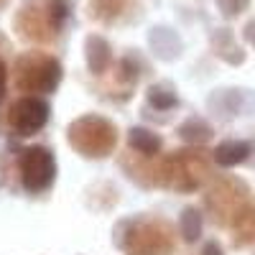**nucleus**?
<instances>
[{
    "mask_svg": "<svg viewBox=\"0 0 255 255\" xmlns=\"http://www.w3.org/2000/svg\"><path fill=\"white\" fill-rule=\"evenodd\" d=\"M153 181L176 191H191L202 186L212 174V158L207 151H179L158 163Z\"/></svg>",
    "mask_w": 255,
    "mask_h": 255,
    "instance_id": "nucleus-1",
    "label": "nucleus"
},
{
    "mask_svg": "<svg viewBox=\"0 0 255 255\" xmlns=\"http://www.w3.org/2000/svg\"><path fill=\"white\" fill-rule=\"evenodd\" d=\"M69 143L82 156L105 158L118 143V130L110 120L100 115H84L69 125Z\"/></svg>",
    "mask_w": 255,
    "mask_h": 255,
    "instance_id": "nucleus-2",
    "label": "nucleus"
},
{
    "mask_svg": "<svg viewBox=\"0 0 255 255\" xmlns=\"http://www.w3.org/2000/svg\"><path fill=\"white\" fill-rule=\"evenodd\" d=\"M13 79L23 92H51L61 79V67L54 56L28 51L15 61Z\"/></svg>",
    "mask_w": 255,
    "mask_h": 255,
    "instance_id": "nucleus-3",
    "label": "nucleus"
},
{
    "mask_svg": "<svg viewBox=\"0 0 255 255\" xmlns=\"http://www.w3.org/2000/svg\"><path fill=\"white\" fill-rule=\"evenodd\" d=\"M248 199H250V191L240 179H225L215 184V189L207 194V207L220 225L232 227V222L243 215V209L250 207Z\"/></svg>",
    "mask_w": 255,
    "mask_h": 255,
    "instance_id": "nucleus-4",
    "label": "nucleus"
},
{
    "mask_svg": "<svg viewBox=\"0 0 255 255\" xmlns=\"http://www.w3.org/2000/svg\"><path fill=\"white\" fill-rule=\"evenodd\" d=\"M128 255H168L174 250V235L163 222H138L125 238Z\"/></svg>",
    "mask_w": 255,
    "mask_h": 255,
    "instance_id": "nucleus-5",
    "label": "nucleus"
},
{
    "mask_svg": "<svg viewBox=\"0 0 255 255\" xmlns=\"http://www.w3.org/2000/svg\"><path fill=\"white\" fill-rule=\"evenodd\" d=\"M56 163L46 148H28L20 158V179L28 191H44L54 181Z\"/></svg>",
    "mask_w": 255,
    "mask_h": 255,
    "instance_id": "nucleus-6",
    "label": "nucleus"
},
{
    "mask_svg": "<svg viewBox=\"0 0 255 255\" xmlns=\"http://www.w3.org/2000/svg\"><path fill=\"white\" fill-rule=\"evenodd\" d=\"M46 120H49V105L33 95L18 100L8 113V125L18 135H28V133L41 130L46 125Z\"/></svg>",
    "mask_w": 255,
    "mask_h": 255,
    "instance_id": "nucleus-7",
    "label": "nucleus"
},
{
    "mask_svg": "<svg viewBox=\"0 0 255 255\" xmlns=\"http://www.w3.org/2000/svg\"><path fill=\"white\" fill-rule=\"evenodd\" d=\"M18 31L26 41H49L56 33V20L51 15V8L41 10L38 5H26L18 13Z\"/></svg>",
    "mask_w": 255,
    "mask_h": 255,
    "instance_id": "nucleus-8",
    "label": "nucleus"
},
{
    "mask_svg": "<svg viewBox=\"0 0 255 255\" xmlns=\"http://www.w3.org/2000/svg\"><path fill=\"white\" fill-rule=\"evenodd\" d=\"M250 156V145L243 143V140H225L217 145V151H215V161L220 166H238L243 163L245 158Z\"/></svg>",
    "mask_w": 255,
    "mask_h": 255,
    "instance_id": "nucleus-9",
    "label": "nucleus"
},
{
    "mask_svg": "<svg viewBox=\"0 0 255 255\" xmlns=\"http://www.w3.org/2000/svg\"><path fill=\"white\" fill-rule=\"evenodd\" d=\"M232 230H235V243L238 245L255 243V207H245L243 215L232 222Z\"/></svg>",
    "mask_w": 255,
    "mask_h": 255,
    "instance_id": "nucleus-10",
    "label": "nucleus"
},
{
    "mask_svg": "<svg viewBox=\"0 0 255 255\" xmlns=\"http://www.w3.org/2000/svg\"><path fill=\"white\" fill-rule=\"evenodd\" d=\"M87 61L95 72H102L105 67L110 64V46L108 41L100 38V36H92L87 38Z\"/></svg>",
    "mask_w": 255,
    "mask_h": 255,
    "instance_id": "nucleus-11",
    "label": "nucleus"
},
{
    "mask_svg": "<svg viewBox=\"0 0 255 255\" xmlns=\"http://www.w3.org/2000/svg\"><path fill=\"white\" fill-rule=\"evenodd\" d=\"M130 145L135 148L138 153H143V156H156L158 151H161V138L158 135H153V133H148V130H143V128H135V130H130Z\"/></svg>",
    "mask_w": 255,
    "mask_h": 255,
    "instance_id": "nucleus-12",
    "label": "nucleus"
},
{
    "mask_svg": "<svg viewBox=\"0 0 255 255\" xmlns=\"http://www.w3.org/2000/svg\"><path fill=\"white\" fill-rule=\"evenodd\" d=\"M181 235L191 243V240H197L202 235V217H199V212L194 209H186L184 215H181Z\"/></svg>",
    "mask_w": 255,
    "mask_h": 255,
    "instance_id": "nucleus-13",
    "label": "nucleus"
},
{
    "mask_svg": "<svg viewBox=\"0 0 255 255\" xmlns=\"http://www.w3.org/2000/svg\"><path fill=\"white\" fill-rule=\"evenodd\" d=\"M123 5H125V0H92V10H95V15L102 18V20L115 18V15L123 10Z\"/></svg>",
    "mask_w": 255,
    "mask_h": 255,
    "instance_id": "nucleus-14",
    "label": "nucleus"
},
{
    "mask_svg": "<svg viewBox=\"0 0 255 255\" xmlns=\"http://www.w3.org/2000/svg\"><path fill=\"white\" fill-rule=\"evenodd\" d=\"M248 3H250V0H217V5H220V10H222L225 15H238V13H243V10L248 8Z\"/></svg>",
    "mask_w": 255,
    "mask_h": 255,
    "instance_id": "nucleus-15",
    "label": "nucleus"
},
{
    "mask_svg": "<svg viewBox=\"0 0 255 255\" xmlns=\"http://www.w3.org/2000/svg\"><path fill=\"white\" fill-rule=\"evenodd\" d=\"M151 102L153 105H158V108H171V105H176V97H174V92L171 95H166V97H161V92L156 90H151Z\"/></svg>",
    "mask_w": 255,
    "mask_h": 255,
    "instance_id": "nucleus-16",
    "label": "nucleus"
},
{
    "mask_svg": "<svg viewBox=\"0 0 255 255\" xmlns=\"http://www.w3.org/2000/svg\"><path fill=\"white\" fill-rule=\"evenodd\" d=\"M5 90H8V67H5V61L0 59V100L5 97Z\"/></svg>",
    "mask_w": 255,
    "mask_h": 255,
    "instance_id": "nucleus-17",
    "label": "nucleus"
},
{
    "mask_svg": "<svg viewBox=\"0 0 255 255\" xmlns=\"http://www.w3.org/2000/svg\"><path fill=\"white\" fill-rule=\"evenodd\" d=\"M245 38H248L250 44L255 46V20H250V23L245 26Z\"/></svg>",
    "mask_w": 255,
    "mask_h": 255,
    "instance_id": "nucleus-18",
    "label": "nucleus"
},
{
    "mask_svg": "<svg viewBox=\"0 0 255 255\" xmlns=\"http://www.w3.org/2000/svg\"><path fill=\"white\" fill-rule=\"evenodd\" d=\"M202 255H222V250H220V245H215V243H209L207 248H204V253Z\"/></svg>",
    "mask_w": 255,
    "mask_h": 255,
    "instance_id": "nucleus-19",
    "label": "nucleus"
}]
</instances>
